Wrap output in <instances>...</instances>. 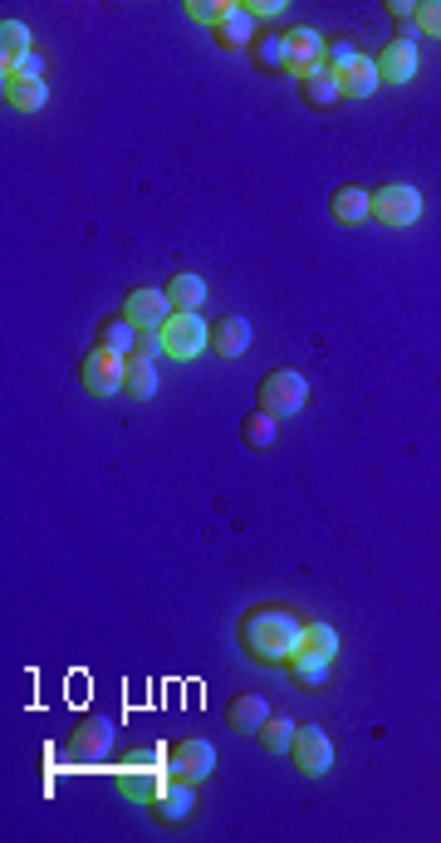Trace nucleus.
I'll list each match as a JSON object with an SVG mask.
<instances>
[{"instance_id": "nucleus-1", "label": "nucleus", "mask_w": 441, "mask_h": 843, "mask_svg": "<svg viewBox=\"0 0 441 843\" xmlns=\"http://www.w3.org/2000/svg\"><path fill=\"white\" fill-rule=\"evenodd\" d=\"M235 637H241L245 657H255L260 667H290V657L304 647V618L280 603H260L241 618Z\"/></svg>"}, {"instance_id": "nucleus-2", "label": "nucleus", "mask_w": 441, "mask_h": 843, "mask_svg": "<svg viewBox=\"0 0 441 843\" xmlns=\"http://www.w3.org/2000/svg\"><path fill=\"white\" fill-rule=\"evenodd\" d=\"M157 333H162L167 358H196L201 349H211V323H206L196 309H172Z\"/></svg>"}, {"instance_id": "nucleus-3", "label": "nucleus", "mask_w": 441, "mask_h": 843, "mask_svg": "<svg viewBox=\"0 0 441 843\" xmlns=\"http://www.w3.org/2000/svg\"><path fill=\"white\" fill-rule=\"evenodd\" d=\"M304 398H309V382H304V372L294 368H270L260 378V412H270V417H294V412L304 407Z\"/></svg>"}, {"instance_id": "nucleus-4", "label": "nucleus", "mask_w": 441, "mask_h": 843, "mask_svg": "<svg viewBox=\"0 0 441 843\" xmlns=\"http://www.w3.org/2000/svg\"><path fill=\"white\" fill-rule=\"evenodd\" d=\"M372 221L382 225H417L421 221V192L412 182H382L372 186Z\"/></svg>"}, {"instance_id": "nucleus-5", "label": "nucleus", "mask_w": 441, "mask_h": 843, "mask_svg": "<svg viewBox=\"0 0 441 843\" xmlns=\"http://www.w3.org/2000/svg\"><path fill=\"white\" fill-rule=\"evenodd\" d=\"M167 780H172V770H167V750L162 755L143 750L133 765H123V770H118V790H123L127 799H143V804H152V794L162 790Z\"/></svg>"}, {"instance_id": "nucleus-6", "label": "nucleus", "mask_w": 441, "mask_h": 843, "mask_svg": "<svg viewBox=\"0 0 441 843\" xmlns=\"http://www.w3.org/2000/svg\"><path fill=\"white\" fill-rule=\"evenodd\" d=\"M123 378H127L123 353L88 349L84 363H78V382H84V392H94V398H113V392H123Z\"/></svg>"}, {"instance_id": "nucleus-7", "label": "nucleus", "mask_w": 441, "mask_h": 843, "mask_svg": "<svg viewBox=\"0 0 441 843\" xmlns=\"http://www.w3.org/2000/svg\"><path fill=\"white\" fill-rule=\"evenodd\" d=\"M167 770H172L176 780L201 784L206 774L216 770V745L201 741V735H182V741L167 745Z\"/></svg>"}, {"instance_id": "nucleus-8", "label": "nucleus", "mask_w": 441, "mask_h": 843, "mask_svg": "<svg viewBox=\"0 0 441 843\" xmlns=\"http://www.w3.org/2000/svg\"><path fill=\"white\" fill-rule=\"evenodd\" d=\"M113 735H118V725L108 721V716H78L74 731H69V755L94 765V760H103V755H108Z\"/></svg>"}, {"instance_id": "nucleus-9", "label": "nucleus", "mask_w": 441, "mask_h": 843, "mask_svg": "<svg viewBox=\"0 0 441 843\" xmlns=\"http://www.w3.org/2000/svg\"><path fill=\"white\" fill-rule=\"evenodd\" d=\"M284 59H290V74H299V84H304L309 74L323 69V35L309 25L284 29Z\"/></svg>"}, {"instance_id": "nucleus-10", "label": "nucleus", "mask_w": 441, "mask_h": 843, "mask_svg": "<svg viewBox=\"0 0 441 843\" xmlns=\"http://www.w3.org/2000/svg\"><path fill=\"white\" fill-rule=\"evenodd\" d=\"M290 755H294V765H299L304 774H329V765H333L329 731H323V725H299V731H294Z\"/></svg>"}, {"instance_id": "nucleus-11", "label": "nucleus", "mask_w": 441, "mask_h": 843, "mask_svg": "<svg viewBox=\"0 0 441 843\" xmlns=\"http://www.w3.org/2000/svg\"><path fill=\"white\" fill-rule=\"evenodd\" d=\"M147 809H152L157 823H186V819H192V809H196V784L192 780H176V774H172V780L152 794V804H147Z\"/></svg>"}, {"instance_id": "nucleus-12", "label": "nucleus", "mask_w": 441, "mask_h": 843, "mask_svg": "<svg viewBox=\"0 0 441 843\" xmlns=\"http://www.w3.org/2000/svg\"><path fill=\"white\" fill-rule=\"evenodd\" d=\"M123 314L143 333H152V329H162V323H167V314H172V300H167V290H152V284H147V290H127Z\"/></svg>"}, {"instance_id": "nucleus-13", "label": "nucleus", "mask_w": 441, "mask_h": 843, "mask_svg": "<svg viewBox=\"0 0 441 843\" xmlns=\"http://www.w3.org/2000/svg\"><path fill=\"white\" fill-rule=\"evenodd\" d=\"M378 78L382 84H412L417 78V39H388L378 54Z\"/></svg>"}, {"instance_id": "nucleus-14", "label": "nucleus", "mask_w": 441, "mask_h": 843, "mask_svg": "<svg viewBox=\"0 0 441 843\" xmlns=\"http://www.w3.org/2000/svg\"><path fill=\"white\" fill-rule=\"evenodd\" d=\"M329 216L339 225H363L372 216V192H363L358 182H343L339 192L329 196Z\"/></svg>"}, {"instance_id": "nucleus-15", "label": "nucleus", "mask_w": 441, "mask_h": 843, "mask_svg": "<svg viewBox=\"0 0 441 843\" xmlns=\"http://www.w3.org/2000/svg\"><path fill=\"white\" fill-rule=\"evenodd\" d=\"M270 716H274L270 701L255 692H235L231 701H225V725H231V731H260Z\"/></svg>"}, {"instance_id": "nucleus-16", "label": "nucleus", "mask_w": 441, "mask_h": 843, "mask_svg": "<svg viewBox=\"0 0 441 843\" xmlns=\"http://www.w3.org/2000/svg\"><path fill=\"white\" fill-rule=\"evenodd\" d=\"M245 349H250V323H245L241 314H221V319H211V353H221V358H241Z\"/></svg>"}, {"instance_id": "nucleus-17", "label": "nucleus", "mask_w": 441, "mask_h": 843, "mask_svg": "<svg viewBox=\"0 0 441 843\" xmlns=\"http://www.w3.org/2000/svg\"><path fill=\"white\" fill-rule=\"evenodd\" d=\"M290 676H294V686H304V692H319V686H329V676H333V657L314 652V647H299V652L290 657Z\"/></svg>"}, {"instance_id": "nucleus-18", "label": "nucleus", "mask_w": 441, "mask_h": 843, "mask_svg": "<svg viewBox=\"0 0 441 843\" xmlns=\"http://www.w3.org/2000/svg\"><path fill=\"white\" fill-rule=\"evenodd\" d=\"M211 39H216L221 49H245V54H250V45H255V20L245 15L241 0H231V15H225L221 25L211 29Z\"/></svg>"}, {"instance_id": "nucleus-19", "label": "nucleus", "mask_w": 441, "mask_h": 843, "mask_svg": "<svg viewBox=\"0 0 441 843\" xmlns=\"http://www.w3.org/2000/svg\"><path fill=\"white\" fill-rule=\"evenodd\" d=\"M137 339H143V329H137V323L127 319V314H108V319L98 323V333H94V343H98V349L123 353V358L137 349Z\"/></svg>"}, {"instance_id": "nucleus-20", "label": "nucleus", "mask_w": 441, "mask_h": 843, "mask_svg": "<svg viewBox=\"0 0 441 843\" xmlns=\"http://www.w3.org/2000/svg\"><path fill=\"white\" fill-rule=\"evenodd\" d=\"M250 59H255L260 74H290V59H284V29H265V35H255Z\"/></svg>"}, {"instance_id": "nucleus-21", "label": "nucleus", "mask_w": 441, "mask_h": 843, "mask_svg": "<svg viewBox=\"0 0 441 843\" xmlns=\"http://www.w3.org/2000/svg\"><path fill=\"white\" fill-rule=\"evenodd\" d=\"M382 78H378V59H353L348 69H339V88H343V98H368L372 88H378Z\"/></svg>"}, {"instance_id": "nucleus-22", "label": "nucleus", "mask_w": 441, "mask_h": 843, "mask_svg": "<svg viewBox=\"0 0 441 843\" xmlns=\"http://www.w3.org/2000/svg\"><path fill=\"white\" fill-rule=\"evenodd\" d=\"M123 392L137 402H147L157 392V358L147 353H127V378H123Z\"/></svg>"}, {"instance_id": "nucleus-23", "label": "nucleus", "mask_w": 441, "mask_h": 843, "mask_svg": "<svg viewBox=\"0 0 441 843\" xmlns=\"http://www.w3.org/2000/svg\"><path fill=\"white\" fill-rule=\"evenodd\" d=\"M5 103L20 108V113H39L49 103V84L45 78H10L5 84Z\"/></svg>"}, {"instance_id": "nucleus-24", "label": "nucleus", "mask_w": 441, "mask_h": 843, "mask_svg": "<svg viewBox=\"0 0 441 843\" xmlns=\"http://www.w3.org/2000/svg\"><path fill=\"white\" fill-rule=\"evenodd\" d=\"M167 300H172V309H196V304H206V280L192 270H176L167 280Z\"/></svg>"}, {"instance_id": "nucleus-25", "label": "nucleus", "mask_w": 441, "mask_h": 843, "mask_svg": "<svg viewBox=\"0 0 441 843\" xmlns=\"http://www.w3.org/2000/svg\"><path fill=\"white\" fill-rule=\"evenodd\" d=\"M299 94H304V103L309 108H333V103H343V88H339V74H329V69H319V74H309L299 84Z\"/></svg>"}, {"instance_id": "nucleus-26", "label": "nucleus", "mask_w": 441, "mask_h": 843, "mask_svg": "<svg viewBox=\"0 0 441 843\" xmlns=\"http://www.w3.org/2000/svg\"><path fill=\"white\" fill-rule=\"evenodd\" d=\"M280 437V417H270V412H245V422H241V441L245 447H270V441Z\"/></svg>"}, {"instance_id": "nucleus-27", "label": "nucleus", "mask_w": 441, "mask_h": 843, "mask_svg": "<svg viewBox=\"0 0 441 843\" xmlns=\"http://www.w3.org/2000/svg\"><path fill=\"white\" fill-rule=\"evenodd\" d=\"M294 731H299V725H294L290 716H270V721L260 725V745H265L270 755H284V750L294 745Z\"/></svg>"}, {"instance_id": "nucleus-28", "label": "nucleus", "mask_w": 441, "mask_h": 843, "mask_svg": "<svg viewBox=\"0 0 441 843\" xmlns=\"http://www.w3.org/2000/svg\"><path fill=\"white\" fill-rule=\"evenodd\" d=\"M29 54V25H20V20H5L0 25V64H10V59Z\"/></svg>"}, {"instance_id": "nucleus-29", "label": "nucleus", "mask_w": 441, "mask_h": 843, "mask_svg": "<svg viewBox=\"0 0 441 843\" xmlns=\"http://www.w3.org/2000/svg\"><path fill=\"white\" fill-rule=\"evenodd\" d=\"M186 15L196 20V25H206V29H216L225 15H231V0H192L186 5Z\"/></svg>"}, {"instance_id": "nucleus-30", "label": "nucleus", "mask_w": 441, "mask_h": 843, "mask_svg": "<svg viewBox=\"0 0 441 843\" xmlns=\"http://www.w3.org/2000/svg\"><path fill=\"white\" fill-rule=\"evenodd\" d=\"M304 647H314L323 657H339V633L329 623H304Z\"/></svg>"}, {"instance_id": "nucleus-31", "label": "nucleus", "mask_w": 441, "mask_h": 843, "mask_svg": "<svg viewBox=\"0 0 441 843\" xmlns=\"http://www.w3.org/2000/svg\"><path fill=\"white\" fill-rule=\"evenodd\" d=\"M353 59H358V49H353L348 39H323V69H329V74H339V69H348Z\"/></svg>"}, {"instance_id": "nucleus-32", "label": "nucleus", "mask_w": 441, "mask_h": 843, "mask_svg": "<svg viewBox=\"0 0 441 843\" xmlns=\"http://www.w3.org/2000/svg\"><path fill=\"white\" fill-rule=\"evenodd\" d=\"M5 69V84L10 78H45V59L29 49V54H20V59H10V64H0Z\"/></svg>"}, {"instance_id": "nucleus-33", "label": "nucleus", "mask_w": 441, "mask_h": 843, "mask_svg": "<svg viewBox=\"0 0 441 843\" xmlns=\"http://www.w3.org/2000/svg\"><path fill=\"white\" fill-rule=\"evenodd\" d=\"M417 35H437L441 39V0H421L417 5Z\"/></svg>"}, {"instance_id": "nucleus-34", "label": "nucleus", "mask_w": 441, "mask_h": 843, "mask_svg": "<svg viewBox=\"0 0 441 843\" xmlns=\"http://www.w3.org/2000/svg\"><path fill=\"white\" fill-rule=\"evenodd\" d=\"M245 15H250V20H280L284 5H280V0H250V5H245Z\"/></svg>"}, {"instance_id": "nucleus-35", "label": "nucleus", "mask_w": 441, "mask_h": 843, "mask_svg": "<svg viewBox=\"0 0 441 843\" xmlns=\"http://www.w3.org/2000/svg\"><path fill=\"white\" fill-rule=\"evenodd\" d=\"M133 353H147V358H157V353H167V349H162V333H157V329H152V333H143Z\"/></svg>"}]
</instances>
